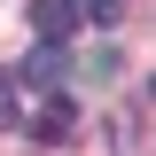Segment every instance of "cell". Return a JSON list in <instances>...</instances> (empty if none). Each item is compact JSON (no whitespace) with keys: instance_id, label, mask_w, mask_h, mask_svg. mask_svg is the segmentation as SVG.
I'll use <instances>...</instances> for the list:
<instances>
[{"instance_id":"obj_1","label":"cell","mask_w":156,"mask_h":156,"mask_svg":"<svg viewBox=\"0 0 156 156\" xmlns=\"http://www.w3.org/2000/svg\"><path fill=\"white\" fill-rule=\"evenodd\" d=\"M70 125H78V101H70V94H47L31 117H23V133H31V140H70Z\"/></svg>"},{"instance_id":"obj_2","label":"cell","mask_w":156,"mask_h":156,"mask_svg":"<svg viewBox=\"0 0 156 156\" xmlns=\"http://www.w3.org/2000/svg\"><path fill=\"white\" fill-rule=\"evenodd\" d=\"M31 31L39 39H70L78 31V0H31Z\"/></svg>"},{"instance_id":"obj_3","label":"cell","mask_w":156,"mask_h":156,"mask_svg":"<svg viewBox=\"0 0 156 156\" xmlns=\"http://www.w3.org/2000/svg\"><path fill=\"white\" fill-rule=\"evenodd\" d=\"M62 62H70V55H62V39H39L31 55H23V78H31V86H55Z\"/></svg>"},{"instance_id":"obj_4","label":"cell","mask_w":156,"mask_h":156,"mask_svg":"<svg viewBox=\"0 0 156 156\" xmlns=\"http://www.w3.org/2000/svg\"><path fill=\"white\" fill-rule=\"evenodd\" d=\"M117 8H125V0H78V16H94V23H109Z\"/></svg>"},{"instance_id":"obj_5","label":"cell","mask_w":156,"mask_h":156,"mask_svg":"<svg viewBox=\"0 0 156 156\" xmlns=\"http://www.w3.org/2000/svg\"><path fill=\"white\" fill-rule=\"evenodd\" d=\"M16 125V94H8V78H0V133Z\"/></svg>"},{"instance_id":"obj_6","label":"cell","mask_w":156,"mask_h":156,"mask_svg":"<svg viewBox=\"0 0 156 156\" xmlns=\"http://www.w3.org/2000/svg\"><path fill=\"white\" fill-rule=\"evenodd\" d=\"M148 101H156V78H148Z\"/></svg>"}]
</instances>
